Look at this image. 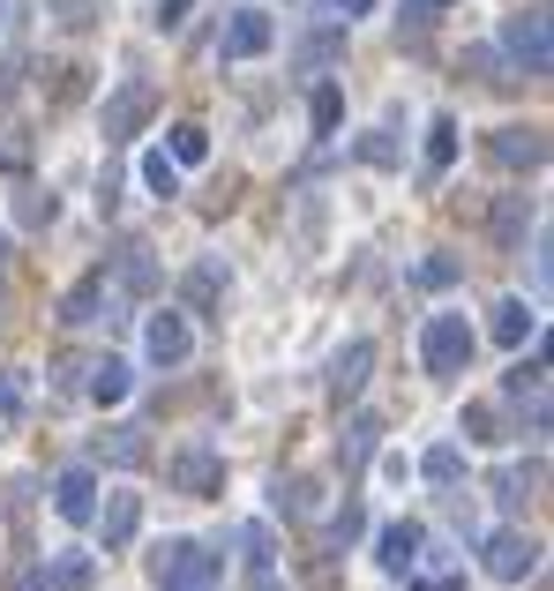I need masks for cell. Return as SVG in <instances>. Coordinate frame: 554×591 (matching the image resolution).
<instances>
[{"mask_svg": "<svg viewBox=\"0 0 554 591\" xmlns=\"http://www.w3.org/2000/svg\"><path fill=\"white\" fill-rule=\"evenodd\" d=\"M472 344H479V338H472L465 315H427V338H420L427 375H442V382L465 375V367H472Z\"/></svg>", "mask_w": 554, "mask_h": 591, "instance_id": "6da1fadb", "label": "cell"}, {"mask_svg": "<svg viewBox=\"0 0 554 591\" xmlns=\"http://www.w3.org/2000/svg\"><path fill=\"white\" fill-rule=\"evenodd\" d=\"M502 60H517V76H547L554 45H547V8H524L502 23Z\"/></svg>", "mask_w": 554, "mask_h": 591, "instance_id": "7a4b0ae2", "label": "cell"}, {"mask_svg": "<svg viewBox=\"0 0 554 591\" xmlns=\"http://www.w3.org/2000/svg\"><path fill=\"white\" fill-rule=\"evenodd\" d=\"M150 577H158V591H203L211 584V554L195 547V539H166V547L150 554Z\"/></svg>", "mask_w": 554, "mask_h": 591, "instance_id": "3957f363", "label": "cell"}, {"mask_svg": "<svg viewBox=\"0 0 554 591\" xmlns=\"http://www.w3.org/2000/svg\"><path fill=\"white\" fill-rule=\"evenodd\" d=\"M270 45H278V23H270V8H233V23H225L217 53H225V60H262Z\"/></svg>", "mask_w": 554, "mask_h": 591, "instance_id": "277c9868", "label": "cell"}, {"mask_svg": "<svg viewBox=\"0 0 554 591\" xmlns=\"http://www.w3.org/2000/svg\"><path fill=\"white\" fill-rule=\"evenodd\" d=\"M143 352H150L158 367H188V352H195L188 315H180V307H158V315H150V330H143Z\"/></svg>", "mask_w": 554, "mask_h": 591, "instance_id": "5b68a950", "label": "cell"}, {"mask_svg": "<svg viewBox=\"0 0 554 591\" xmlns=\"http://www.w3.org/2000/svg\"><path fill=\"white\" fill-rule=\"evenodd\" d=\"M540 569V539H524V532H495L487 539V577L495 584H524Z\"/></svg>", "mask_w": 554, "mask_h": 591, "instance_id": "8992f818", "label": "cell"}, {"mask_svg": "<svg viewBox=\"0 0 554 591\" xmlns=\"http://www.w3.org/2000/svg\"><path fill=\"white\" fill-rule=\"evenodd\" d=\"M487 150H495V166H510V172H540L547 166V127H495Z\"/></svg>", "mask_w": 554, "mask_h": 591, "instance_id": "52a82bcc", "label": "cell"}, {"mask_svg": "<svg viewBox=\"0 0 554 591\" xmlns=\"http://www.w3.org/2000/svg\"><path fill=\"white\" fill-rule=\"evenodd\" d=\"M368 375H375V344H368V338H352V344L338 352V360H330L323 389H330V397L344 405V397H360V389H368Z\"/></svg>", "mask_w": 554, "mask_h": 591, "instance_id": "ba28073f", "label": "cell"}, {"mask_svg": "<svg viewBox=\"0 0 554 591\" xmlns=\"http://www.w3.org/2000/svg\"><path fill=\"white\" fill-rule=\"evenodd\" d=\"M150 105H158V98H150V83H121L113 98H105V143H128L135 127L150 121Z\"/></svg>", "mask_w": 554, "mask_h": 591, "instance_id": "9c48e42d", "label": "cell"}, {"mask_svg": "<svg viewBox=\"0 0 554 591\" xmlns=\"http://www.w3.org/2000/svg\"><path fill=\"white\" fill-rule=\"evenodd\" d=\"M90 524H98L105 554H113V547H128L135 532H143V495H105V509H90Z\"/></svg>", "mask_w": 554, "mask_h": 591, "instance_id": "30bf717a", "label": "cell"}, {"mask_svg": "<svg viewBox=\"0 0 554 591\" xmlns=\"http://www.w3.org/2000/svg\"><path fill=\"white\" fill-rule=\"evenodd\" d=\"M420 547H427L420 524H383V532H375V561H383L389 577H412V569H420Z\"/></svg>", "mask_w": 554, "mask_h": 591, "instance_id": "8fae6325", "label": "cell"}, {"mask_svg": "<svg viewBox=\"0 0 554 591\" xmlns=\"http://www.w3.org/2000/svg\"><path fill=\"white\" fill-rule=\"evenodd\" d=\"M166 471H172L180 495H217V487H225V457H217V450H180Z\"/></svg>", "mask_w": 554, "mask_h": 591, "instance_id": "7c38bea8", "label": "cell"}, {"mask_svg": "<svg viewBox=\"0 0 554 591\" xmlns=\"http://www.w3.org/2000/svg\"><path fill=\"white\" fill-rule=\"evenodd\" d=\"M90 509H98V479H90L83 465L60 471V479H53V516H60V524H90Z\"/></svg>", "mask_w": 554, "mask_h": 591, "instance_id": "4fadbf2b", "label": "cell"}, {"mask_svg": "<svg viewBox=\"0 0 554 591\" xmlns=\"http://www.w3.org/2000/svg\"><path fill=\"white\" fill-rule=\"evenodd\" d=\"M98 457H105V465L113 471H135V465H150V442H143V427H105V434H98Z\"/></svg>", "mask_w": 554, "mask_h": 591, "instance_id": "5bb4252c", "label": "cell"}, {"mask_svg": "<svg viewBox=\"0 0 554 591\" xmlns=\"http://www.w3.org/2000/svg\"><path fill=\"white\" fill-rule=\"evenodd\" d=\"M487 330H495V344H510V352H517V344H524V338H532V330H540V315H532L524 299H502Z\"/></svg>", "mask_w": 554, "mask_h": 591, "instance_id": "9a60e30c", "label": "cell"}, {"mask_svg": "<svg viewBox=\"0 0 554 591\" xmlns=\"http://www.w3.org/2000/svg\"><path fill=\"white\" fill-rule=\"evenodd\" d=\"M128 389H135V367H128V360H98V367H90V397H98V405H121Z\"/></svg>", "mask_w": 554, "mask_h": 591, "instance_id": "2e32d148", "label": "cell"}, {"mask_svg": "<svg viewBox=\"0 0 554 591\" xmlns=\"http://www.w3.org/2000/svg\"><path fill=\"white\" fill-rule=\"evenodd\" d=\"M450 166H457V121L442 113V121L427 127V180H442Z\"/></svg>", "mask_w": 554, "mask_h": 591, "instance_id": "e0dca14e", "label": "cell"}, {"mask_svg": "<svg viewBox=\"0 0 554 591\" xmlns=\"http://www.w3.org/2000/svg\"><path fill=\"white\" fill-rule=\"evenodd\" d=\"M375 434H383V427H375V420H344V442H338L344 471H360V465H368V457H375Z\"/></svg>", "mask_w": 554, "mask_h": 591, "instance_id": "ac0fdd59", "label": "cell"}, {"mask_svg": "<svg viewBox=\"0 0 554 591\" xmlns=\"http://www.w3.org/2000/svg\"><path fill=\"white\" fill-rule=\"evenodd\" d=\"M121 293H158V262H150V248H121Z\"/></svg>", "mask_w": 554, "mask_h": 591, "instance_id": "d6986e66", "label": "cell"}, {"mask_svg": "<svg viewBox=\"0 0 554 591\" xmlns=\"http://www.w3.org/2000/svg\"><path fill=\"white\" fill-rule=\"evenodd\" d=\"M98 307H105V277H83V285L68 293V307H60V322L83 330V322H98Z\"/></svg>", "mask_w": 554, "mask_h": 591, "instance_id": "ffe728a7", "label": "cell"}, {"mask_svg": "<svg viewBox=\"0 0 554 591\" xmlns=\"http://www.w3.org/2000/svg\"><path fill=\"white\" fill-rule=\"evenodd\" d=\"M457 471H465V450H457V442H434V450L420 457V479H434V487H450Z\"/></svg>", "mask_w": 554, "mask_h": 591, "instance_id": "44dd1931", "label": "cell"}, {"mask_svg": "<svg viewBox=\"0 0 554 591\" xmlns=\"http://www.w3.org/2000/svg\"><path fill=\"white\" fill-rule=\"evenodd\" d=\"M203 158H211V127L180 121L172 127V166H203Z\"/></svg>", "mask_w": 554, "mask_h": 591, "instance_id": "7402d4cb", "label": "cell"}, {"mask_svg": "<svg viewBox=\"0 0 554 591\" xmlns=\"http://www.w3.org/2000/svg\"><path fill=\"white\" fill-rule=\"evenodd\" d=\"M143 187H150L158 203H172V195H180V166H172L166 150H150V158H143Z\"/></svg>", "mask_w": 554, "mask_h": 591, "instance_id": "603a6c76", "label": "cell"}, {"mask_svg": "<svg viewBox=\"0 0 554 591\" xmlns=\"http://www.w3.org/2000/svg\"><path fill=\"white\" fill-rule=\"evenodd\" d=\"M540 487V465H510V471H495V502H524Z\"/></svg>", "mask_w": 554, "mask_h": 591, "instance_id": "cb8c5ba5", "label": "cell"}, {"mask_svg": "<svg viewBox=\"0 0 554 591\" xmlns=\"http://www.w3.org/2000/svg\"><path fill=\"white\" fill-rule=\"evenodd\" d=\"M225 285H233V277H225L217 262H203V270L188 277V307H211V299H225Z\"/></svg>", "mask_w": 554, "mask_h": 591, "instance_id": "d4e9b609", "label": "cell"}, {"mask_svg": "<svg viewBox=\"0 0 554 591\" xmlns=\"http://www.w3.org/2000/svg\"><path fill=\"white\" fill-rule=\"evenodd\" d=\"M315 495H323L315 479H285L278 487V516H315Z\"/></svg>", "mask_w": 554, "mask_h": 591, "instance_id": "484cf974", "label": "cell"}, {"mask_svg": "<svg viewBox=\"0 0 554 591\" xmlns=\"http://www.w3.org/2000/svg\"><path fill=\"white\" fill-rule=\"evenodd\" d=\"M502 68H510V60H502V45H472V53H465V76H479V83H510Z\"/></svg>", "mask_w": 554, "mask_h": 591, "instance_id": "4316f807", "label": "cell"}, {"mask_svg": "<svg viewBox=\"0 0 554 591\" xmlns=\"http://www.w3.org/2000/svg\"><path fill=\"white\" fill-rule=\"evenodd\" d=\"M23 412H31V382L15 367H0V420H23Z\"/></svg>", "mask_w": 554, "mask_h": 591, "instance_id": "83f0119b", "label": "cell"}, {"mask_svg": "<svg viewBox=\"0 0 554 591\" xmlns=\"http://www.w3.org/2000/svg\"><path fill=\"white\" fill-rule=\"evenodd\" d=\"M307 113H315V135H338V121H344L338 83H323V90H315V105H307Z\"/></svg>", "mask_w": 554, "mask_h": 591, "instance_id": "f1b7e54d", "label": "cell"}, {"mask_svg": "<svg viewBox=\"0 0 554 591\" xmlns=\"http://www.w3.org/2000/svg\"><path fill=\"white\" fill-rule=\"evenodd\" d=\"M352 158H360V166H397V143L375 127V135H360V143H352Z\"/></svg>", "mask_w": 554, "mask_h": 591, "instance_id": "f546056e", "label": "cell"}, {"mask_svg": "<svg viewBox=\"0 0 554 591\" xmlns=\"http://www.w3.org/2000/svg\"><path fill=\"white\" fill-rule=\"evenodd\" d=\"M360 532H368V516H360V502H344L338 516H330V547H352Z\"/></svg>", "mask_w": 554, "mask_h": 591, "instance_id": "4dcf8cb0", "label": "cell"}, {"mask_svg": "<svg viewBox=\"0 0 554 591\" xmlns=\"http://www.w3.org/2000/svg\"><path fill=\"white\" fill-rule=\"evenodd\" d=\"M53 584H60V591H83L90 584V554H60V561H53Z\"/></svg>", "mask_w": 554, "mask_h": 591, "instance_id": "1f68e13d", "label": "cell"}, {"mask_svg": "<svg viewBox=\"0 0 554 591\" xmlns=\"http://www.w3.org/2000/svg\"><path fill=\"white\" fill-rule=\"evenodd\" d=\"M338 53H344V38H338V31H315V38L299 45V60H307V68H323V60H338Z\"/></svg>", "mask_w": 554, "mask_h": 591, "instance_id": "d6a6232c", "label": "cell"}, {"mask_svg": "<svg viewBox=\"0 0 554 591\" xmlns=\"http://www.w3.org/2000/svg\"><path fill=\"white\" fill-rule=\"evenodd\" d=\"M495 240H502V248H517V240H524V211H517V203H502V211H495Z\"/></svg>", "mask_w": 554, "mask_h": 591, "instance_id": "836d02e7", "label": "cell"}, {"mask_svg": "<svg viewBox=\"0 0 554 591\" xmlns=\"http://www.w3.org/2000/svg\"><path fill=\"white\" fill-rule=\"evenodd\" d=\"M465 442H495V405H472L465 412Z\"/></svg>", "mask_w": 554, "mask_h": 591, "instance_id": "e575fe53", "label": "cell"}, {"mask_svg": "<svg viewBox=\"0 0 554 591\" xmlns=\"http://www.w3.org/2000/svg\"><path fill=\"white\" fill-rule=\"evenodd\" d=\"M450 277H457V262H442V254H427L420 262V285H450Z\"/></svg>", "mask_w": 554, "mask_h": 591, "instance_id": "d590c367", "label": "cell"}, {"mask_svg": "<svg viewBox=\"0 0 554 591\" xmlns=\"http://www.w3.org/2000/svg\"><path fill=\"white\" fill-rule=\"evenodd\" d=\"M60 23H68V31H90L98 15H90V0H60Z\"/></svg>", "mask_w": 554, "mask_h": 591, "instance_id": "8d00e7d4", "label": "cell"}, {"mask_svg": "<svg viewBox=\"0 0 554 591\" xmlns=\"http://www.w3.org/2000/svg\"><path fill=\"white\" fill-rule=\"evenodd\" d=\"M532 285L547 293V232H532Z\"/></svg>", "mask_w": 554, "mask_h": 591, "instance_id": "74e56055", "label": "cell"}, {"mask_svg": "<svg viewBox=\"0 0 554 591\" xmlns=\"http://www.w3.org/2000/svg\"><path fill=\"white\" fill-rule=\"evenodd\" d=\"M8 591H60V584H53V569H23V577H15Z\"/></svg>", "mask_w": 554, "mask_h": 591, "instance_id": "f35d334b", "label": "cell"}, {"mask_svg": "<svg viewBox=\"0 0 554 591\" xmlns=\"http://www.w3.org/2000/svg\"><path fill=\"white\" fill-rule=\"evenodd\" d=\"M442 8H457V0H405V15H412V23H434Z\"/></svg>", "mask_w": 554, "mask_h": 591, "instance_id": "ab89813d", "label": "cell"}, {"mask_svg": "<svg viewBox=\"0 0 554 591\" xmlns=\"http://www.w3.org/2000/svg\"><path fill=\"white\" fill-rule=\"evenodd\" d=\"M240 539H248V561H270V532H262V524H248Z\"/></svg>", "mask_w": 554, "mask_h": 591, "instance_id": "60d3db41", "label": "cell"}, {"mask_svg": "<svg viewBox=\"0 0 554 591\" xmlns=\"http://www.w3.org/2000/svg\"><path fill=\"white\" fill-rule=\"evenodd\" d=\"M248 591H278V577H270V561H256V569H248Z\"/></svg>", "mask_w": 554, "mask_h": 591, "instance_id": "b9f144b4", "label": "cell"}, {"mask_svg": "<svg viewBox=\"0 0 554 591\" xmlns=\"http://www.w3.org/2000/svg\"><path fill=\"white\" fill-rule=\"evenodd\" d=\"M15 15H23V0H0V45H8V31H15Z\"/></svg>", "mask_w": 554, "mask_h": 591, "instance_id": "7bdbcfd3", "label": "cell"}, {"mask_svg": "<svg viewBox=\"0 0 554 591\" xmlns=\"http://www.w3.org/2000/svg\"><path fill=\"white\" fill-rule=\"evenodd\" d=\"M323 8H338V15H368L375 0H323Z\"/></svg>", "mask_w": 554, "mask_h": 591, "instance_id": "ee69618b", "label": "cell"}, {"mask_svg": "<svg viewBox=\"0 0 554 591\" xmlns=\"http://www.w3.org/2000/svg\"><path fill=\"white\" fill-rule=\"evenodd\" d=\"M0 262H8V240H0Z\"/></svg>", "mask_w": 554, "mask_h": 591, "instance_id": "f6af8a7d", "label": "cell"}]
</instances>
